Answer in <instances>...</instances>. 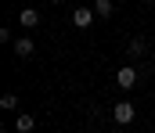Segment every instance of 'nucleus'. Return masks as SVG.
Wrapping results in <instances>:
<instances>
[{"instance_id":"nucleus-1","label":"nucleus","mask_w":155,"mask_h":133,"mask_svg":"<svg viewBox=\"0 0 155 133\" xmlns=\"http://www.w3.org/2000/svg\"><path fill=\"white\" fill-rule=\"evenodd\" d=\"M112 119H116L119 126H130V122H134V119H137V108H134V104H130V101H119L116 108H112Z\"/></svg>"},{"instance_id":"nucleus-2","label":"nucleus","mask_w":155,"mask_h":133,"mask_svg":"<svg viewBox=\"0 0 155 133\" xmlns=\"http://www.w3.org/2000/svg\"><path fill=\"white\" fill-rule=\"evenodd\" d=\"M116 87H119V90H134V87H137V68L123 65V68L116 72Z\"/></svg>"},{"instance_id":"nucleus-3","label":"nucleus","mask_w":155,"mask_h":133,"mask_svg":"<svg viewBox=\"0 0 155 133\" xmlns=\"http://www.w3.org/2000/svg\"><path fill=\"white\" fill-rule=\"evenodd\" d=\"M94 18H97L94 7H76V11H72V25H76V29H90Z\"/></svg>"},{"instance_id":"nucleus-4","label":"nucleus","mask_w":155,"mask_h":133,"mask_svg":"<svg viewBox=\"0 0 155 133\" xmlns=\"http://www.w3.org/2000/svg\"><path fill=\"white\" fill-rule=\"evenodd\" d=\"M18 22H22V29H36V25H40V11H36V7H22Z\"/></svg>"},{"instance_id":"nucleus-5","label":"nucleus","mask_w":155,"mask_h":133,"mask_svg":"<svg viewBox=\"0 0 155 133\" xmlns=\"http://www.w3.org/2000/svg\"><path fill=\"white\" fill-rule=\"evenodd\" d=\"M33 50H36V43H33L29 36H18V40H15V54H18V58H29Z\"/></svg>"},{"instance_id":"nucleus-6","label":"nucleus","mask_w":155,"mask_h":133,"mask_svg":"<svg viewBox=\"0 0 155 133\" xmlns=\"http://www.w3.org/2000/svg\"><path fill=\"white\" fill-rule=\"evenodd\" d=\"M15 130L18 133H33L36 130V119H33V115H18V119H15Z\"/></svg>"},{"instance_id":"nucleus-7","label":"nucleus","mask_w":155,"mask_h":133,"mask_svg":"<svg viewBox=\"0 0 155 133\" xmlns=\"http://www.w3.org/2000/svg\"><path fill=\"white\" fill-rule=\"evenodd\" d=\"M112 11H116V4H112V0H94V14H97V18H108Z\"/></svg>"},{"instance_id":"nucleus-8","label":"nucleus","mask_w":155,"mask_h":133,"mask_svg":"<svg viewBox=\"0 0 155 133\" xmlns=\"http://www.w3.org/2000/svg\"><path fill=\"white\" fill-rule=\"evenodd\" d=\"M126 50H130L134 58H137V54H144V40H141V36H134V40H130V47H126Z\"/></svg>"},{"instance_id":"nucleus-9","label":"nucleus","mask_w":155,"mask_h":133,"mask_svg":"<svg viewBox=\"0 0 155 133\" xmlns=\"http://www.w3.org/2000/svg\"><path fill=\"white\" fill-rule=\"evenodd\" d=\"M0 108H7V112H11V108H18V101H15V93H4V97H0Z\"/></svg>"},{"instance_id":"nucleus-10","label":"nucleus","mask_w":155,"mask_h":133,"mask_svg":"<svg viewBox=\"0 0 155 133\" xmlns=\"http://www.w3.org/2000/svg\"><path fill=\"white\" fill-rule=\"evenodd\" d=\"M51 4H61V0H51Z\"/></svg>"},{"instance_id":"nucleus-11","label":"nucleus","mask_w":155,"mask_h":133,"mask_svg":"<svg viewBox=\"0 0 155 133\" xmlns=\"http://www.w3.org/2000/svg\"><path fill=\"white\" fill-rule=\"evenodd\" d=\"M152 72H155V61H152Z\"/></svg>"},{"instance_id":"nucleus-12","label":"nucleus","mask_w":155,"mask_h":133,"mask_svg":"<svg viewBox=\"0 0 155 133\" xmlns=\"http://www.w3.org/2000/svg\"><path fill=\"white\" fill-rule=\"evenodd\" d=\"M112 133H119V130H112Z\"/></svg>"}]
</instances>
